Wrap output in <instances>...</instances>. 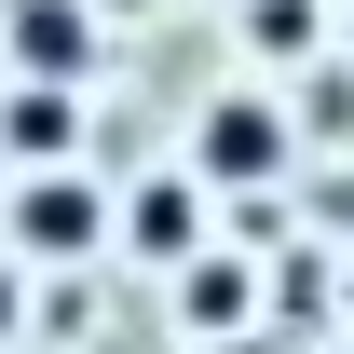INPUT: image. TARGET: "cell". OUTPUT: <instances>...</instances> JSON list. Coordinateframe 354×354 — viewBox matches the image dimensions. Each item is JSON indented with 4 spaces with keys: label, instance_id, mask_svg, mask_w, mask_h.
<instances>
[{
    "label": "cell",
    "instance_id": "cell-1",
    "mask_svg": "<svg viewBox=\"0 0 354 354\" xmlns=\"http://www.w3.org/2000/svg\"><path fill=\"white\" fill-rule=\"evenodd\" d=\"M0 232H14V272H68V259L109 245V191H95L82 164H28L0 191Z\"/></svg>",
    "mask_w": 354,
    "mask_h": 354
},
{
    "label": "cell",
    "instance_id": "cell-2",
    "mask_svg": "<svg viewBox=\"0 0 354 354\" xmlns=\"http://www.w3.org/2000/svg\"><path fill=\"white\" fill-rule=\"evenodd\" d=\"M300 164V123L272 109V95H205V123H191V191H259V177Z\"/></svg>",
    "mask_w": 354,
    "mask_h": 354
},
{
    "label": "cell",
    "instance_id": "cell-3",
    "mask_svg": "<svg viewBox=\"0 0 354 354\" xmlns=\"http://www.w3.org/2000/svg\"><path fill=\"white\" fill-rule=\"evenodd\" d=\"M0 41H14V82L82 95V68H95V0H0Z\"/></svg>",
    "mask_w": 354,
    "mask_h": 354
},
{
    "label": "cell",
    "instance_id": "cell-4",
    "mask_svg": "<svg viewBox=\"0 0 354 354\" xmlns=\"http://www.w3.org/2000/svg\"><path fill=\"white\" fill-rule=\"evenodd\" d=\"M191 232H205V191L191 177H150V191L109 205V245H136V259H191Z\"/></svg>",
    "mask_w": 354,
    "mask_h": 354
},
{
    "label": "cell",
    "instance_id": "cell-5",
    "mask_svg": "<svg viewBox=\"0 0 354 354\" xmlns=\"http://www.w3.org/2000/svg\"><path fill=\"white\" fill-rule=\"evenodd\" d=\"M0 150H14V164H82V95L14 82V95H0Z\"/></svg>",
    "mask_w": 354,
    "mask_h": 354
},
{
    "label": "cell",
    "instance_id": "cell-6",
    "mask_svg": "<svg viewBox=\"0 0 354 354\" xmlns=\"http://www.w3.org/2000/svg\"><path fill=\"white\" fill-rule=\"evenodd\" d=\"M313 28H327V0H245V41H259L272 68H286V55L313 41Z\"/></svg>",
    "mask_w": 354,
    "mask_h": 354
},
{
    "label": "cell",
    "instance_id": "cell-7",
    "mask_svg": "<svg viewBox=\"0 0 354 354\" xmlns=\"http://www.w3.org/2000/svg\"><path fill=\"white\" fill-rule=\"evenodd\" d=\"M0 341H28V272L0 259Z\"/></svg>",
    "mask_w": 354,
    "mask_h": 354
},
{
    "label": "cell",
    "instance_id": "cell-8",
    "mask_svg": "<svg viewBox=\"0 0 354 354\" xmlns=\"http://www.w3.org/2000/svg\"><path fill=\"white\" fill-rule=\"evenodd\" d=\"M327 14H341V41H354V0H327Z\"/></svg>",
    "mask_w": 354,
    "mask_h": 354
}]
</instances>
